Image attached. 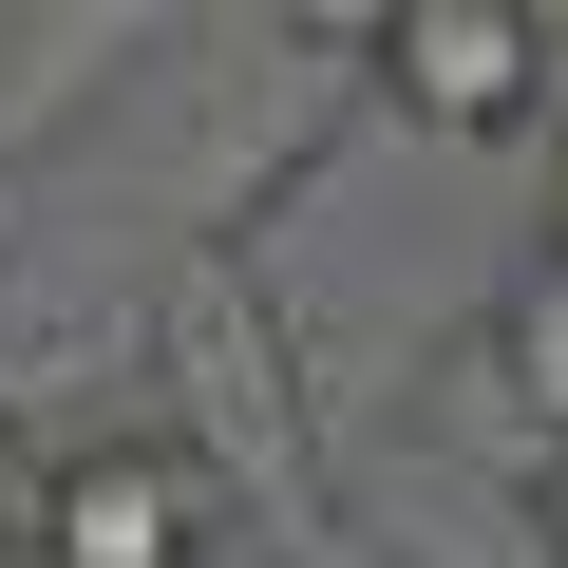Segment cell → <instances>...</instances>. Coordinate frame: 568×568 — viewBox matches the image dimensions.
<instances>
[{
	"label": "cell",
	"instance_id": "cell-1",
	"mask_svg": "<svg viewBox=\"0 0 568 568\" xmlns=\"http://www.w3.org/2000/svg\"><path fill=\"white\" fill-rule=\"evenodd\" d=\"M361 58L417 133H530L549 114V0H379Z\"/></svg>",
	"mask_w": 568,
	"mask_h": 568
},
{
	"label": "cell",
	"instance_id": "cell-3",
	"mask_svg": "<svg viewBox=\"0 0 568 568\" xmlns=\"http://www.w3.org/2000/svg\"><path fill=\"white\" fill-rule=\"evenodd\" d=\"M493 361H511V398H530V417H549V455H568V246H530V265H511Z\"/></svg>",
	"mask_w": 568,
	"mask_h": 568
},
{
	"label": "cell",
	"instance_id": "cell-5",
	"mask_svg": "<svg viewBox=\"0 0 568 568\" xmlns=\"http://www.w3.org/2000/svg\"><path fill=\"white\" fill-rule=\"evenodd\" d=\"M549 246H568V171H549Z\"/></svg>",
	"mask_w": 568,
	"mask_h": 568
},
{
	"label": "cell",
	"instance_id": "cell-2",
	"mask_svg": "<svg viewBox=\"0 0 568 568\" xmlns=\"http://www.w3.org/2000/svg\"><path fill=\"white\" fill-rule=\"evenodd\" d=\"M209 530H227V474L209 455H171V436H95V455H58L39 474V568H209Z\"/></svg>",
	"mask_w": 568,
	"mask_h": 568
},
{
	"label": "cell",
	"instance_id": "cell-4",
	"mask_svg": "<svg viewBox=\"0 0 568 568\" xmlns=\"http://www.w3.org/2000/svg\"><path fill=\"white\" fill-rule=\"evenodd\" d=\"M530 530H549V568H568V455H549V474H530Z\"/></svg>",
	"mask_w": 568,
	"mask_h": 568
}]
</instances>
